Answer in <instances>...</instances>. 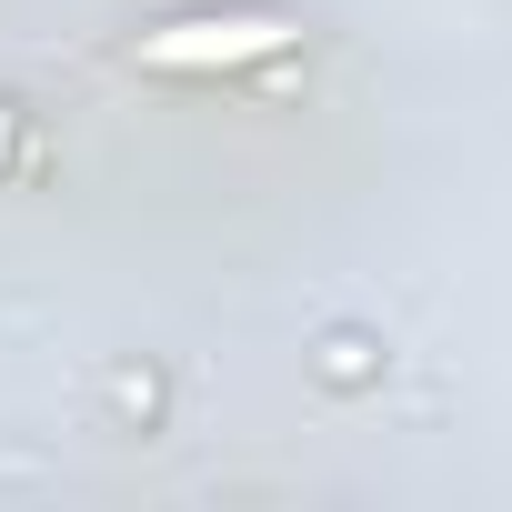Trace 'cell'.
<instances>
[{"mask_svg":"<svg viewBox=\"0 0 512 512\" xmlns=\"http://www.w3.org/2000/svg\"><path fill=\"white\" fill-rule=\"evenodd\" d=\"M241 51H282V31H272V21H241V31H221V41H161L151 61H241Z\"/></svg>","mask_w":512,"mask_h":512,"instance_id":"1","label":"cell"}]
</instances>
